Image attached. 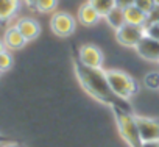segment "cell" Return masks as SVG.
Segmentation results:
<instances>
[{
	"instance_id": "obj_20",
	"label": "cell",
	"mask_w": 159,
	"mask_h": 147,
	"mask_svg": "<svg viewBox=\"0 0 159 147\" xmlns=\"http://www.w3.org/2000/svg\"><path fill=\"white\" fill-rule=\"evenodd\" d=\"M145 35L159 41V24H147L145 25Z\"/></svg>"
},
{
	"instance_id": "obj_24",
	"label": "cell",
	"mask_w": 159,
	"mask_h": 147,
	"mask_svg": "<svg viewBox=\"0 0 159 147\" xmlns=\"http://www.w3.org/2000/svg\"><path fill=\"white\" fill-rule=\"evenodd\" d=\"M24 2H25V5H27L28 8L36 10V3H38V0H24Z\"/></svg>"
},
{
	"instance_id": "obj_22",
	"label": "cell",
	"mask_w": 159,
	"mask_h": 147,
	"mask_svg": "<svg viewBox=\"0 0 159 147\" xmlns=\"http://www.w3.org/2000/svg\"><path fill=\"white\" fill-rule=\"evenodd\" d=\"M117 2V7H120V8H128V7H131V5H134L136 3V0H116Z\"/></svg>"
},
{
	"instance_id": "obj_4",
	"label": "cell",
	"mask_w": 159,
	"mask_h": 147,
	"mask_svg": "<svg viewBox=\"0 0 159 147\" xmlns=\"http://www.w3.org/2000/svg\"><path fill=\"white\" fill-rule=\"evenodd\" d=\"M50 28L59 38H69L76 28V21L72 14L64 11H56L50 17Z\"/></svg>"
},
{
	"instance_id": "obj_26",
	"label": "cell",
	"mask_w": 159,
	"mask_h": 147,
	"mask_svg": "<svg viewBox=\"0 0 159 147\" xmlns=\"http://www.w3.org/2000/svg\"><path fill=\"white\" fill-rule=\"evenodd\" d=\"M5 50H7V47H5L3 41H0V53H2V52H5Z\"/></svg>"
},
{
	"instance_id": "obj_17",
	"label": "cell",
	"mask_w": 159,
	"mask_h": 147,
	"mask_svg": "<svg viewBox=\"0 0 159 147\" xmlns=\"http://www.w3.org/2000/svg\"><path fill=\"white\" fill-rule=\"evenodd\" d=\"M143 83H145V86L148 89H153V91L159 89V72L157 70L148 72L147 75L143 77Z\"/></svg>"
},
{
	"instance_id": "obj_6",
	"label": "cell",
	"mask_w": 159,
	"mask_h": 147,
	"mask_svg": "<svg viewBox=\"0 0 159 147\" xmlns=\"http://www.w3.org/2000/svg\"><path fill=\"white\" fill-rule=\"evenodd\" d=\"M76 58L81 61L83 64L89 66V67H102L105 56L100 47H97L95 44H83L78 49V55Z\"/></svg>"
},
{
	"instance_id": "obj_18",
	"label": "cell",
	"mask_w": 159,
	"mask_h": 147,
	"mask_svg": "<svg viewBox=\"0 0 159 147\" xmlns=\"http://www.w3.org/2000/svg\"><path fill=\"white\" fill-rule=\"evenodd\" d=\"M11 67H13V55L5 50L0 53V74L10 70Z\"/></svg>"
},
{
	"instance_id": "obj_23",
	"label": "cell",
	"mask_w": 159,
	"mask_h": 147,
	"mask_svg": "<svg viewBox=\"0 0 159 147\" xmlns=\"http://www.w3.org/2000/svg\"><path fill=\"white\" fill-rule=\"evenodd\" d=\"M140 147H159V139L157 141H143Z\"/></svg>"
},
{
	"instance_id": "obj_13",
	"label": "cell",
	"mask_w": 159,
	"mask_h": 147,
	"mask_svg": "<svg viewBox=\"0 0 159 147\" xmlns=\"http://www.w3.org/2000/svg\"><path fill=\"white\" fill-rule=\"evenodd\" d=\"M125 14V22L133 24V25H147V13H143L139 7L131 5L123 10Z\"/></svg>"
},
{
	"instance_id": "obj_3",
	"label": "cell",
	"mask_w": 159,
	"mask_h": 147,
	"mask_svg": "<svg viewBox=\"0 0 159 147\" xmlns=\"http://www.w3.org/2000/svg\"><path fill=\"white\" fill-rule=\"evenodd\" d=\"M106 75H108V82H109L112 92L119 99L129 100L137 94L139 85L129 74H126L120 69H111V70H106Z\"/></svg>"
},
{
	"instance_id": "obj_21",
	"label": "cell",
	"mask_w": 159,
	"mask_h": 147,
	"mask_svg": "<svg viewBox=\"0 0 159 147\" xmlns=\"http://www.w3.org/2000/svg\"><path fill=\"white\" fill-rule=\"evenodd\" d=\"M159 22V5H154V8L147 14V24H157Z\"/></svg>"
},
{
	"instance_id": "obj_1",
	"label": "cell",
	"mask_w": 159,
	"mask_h": 147,
	"mask_svg": "<svg viewBox=\"0 0 159 147\" xmlns=\"http://www.w3.org/2000/svg\"><path fill=\"white\" fill-rule=\"evenodd\" d=\"M73 70H75V75H76L80 85L83 86V89L92 99H95L102 103H106V105L119 103L116 100L117 96L112 92V89L109 86L106 70H103V67H89L75 56L73 58Z\"/></svg>"
},
{
	"instance_id": "obj_10",
	"label": "cell",
	"mask_w": 159,
	"mask_h": 147,
	"mask_svg": "<svg viewBox=\"0 0 159 147\" xmlns=\"http://www.w3.org/2000/svg\"><path fill=\"white\" fill-rule=\"evenodd\" d=\"M3 44L7 47V50H20L28 41L24 38V35L17 30L16 25L13 27H8L5 30V35H3Z\"/></svg>"
},
{
	"instance_id": "obj_15",
	"label": "cell",
	"mask_w": 159,
	"mask_h": 147,
	"mask_svg": "<svg viewBox=\"0 0 159 147\" xmlns=\"http://www.w3.org/2000/svg\"><path fill=\"white\" fill-rule=\"evenodd\" d=\"M88 2L97 10V13L100 14V17H106V14L117 7L116 0H88Z\"/></svg>"
},
{
	"instance_id": "obj_7",
	"label": "cell",
	"mask_w": 159,
	"mask_h": 147,
	"mask_svg": "<svg viewBox=\"0 0 159 147\" xmlns=\"http://www.w3.org/2000/svg\"><path fill=\"white\" fill-rule=\"evenodd\" d=\"M136 122H137V127H139L142 142L143 141H157L159 139V119L136 114Z\"/></svg>"
},
{
	"instance_id": "obj_9",
	"label": "cell",
	"mask_w": 159,
	"mask_h": 147,
	"mask_svg": "<svg viewBox=\"0 0 159 147\" xmlns=\"http://www.w3.org/2000/svg\"><path fill=\"white\" fill-rule=\"evenodd\" d=\"M14 25H16L17 30L24 35V38H25L27 41H33V39H36V38L41 35V25H39V22H38L36 19H33V17H20Z\"/></svg>"
},
{
	"instance_id": "obj_27",
	"label": "cell",
	"mask_w": 159,
	"mask_h": 147,
	"mask_svg": "<svg viewBox=\"0 0 159 147\" xmlns=\"http://www.w3.org/2000/svg\"><path fill=\"white\" fill-rule=\"evenodd\" d=\"M154 2H156V5H159V0H154Z\"/></svg>"
},
{
	"instance_id": "obj_8",
	"label": "cell",
	"mask_w": 159,
	"mask_h": 147,
	"mask_svg": "<svg viewBox=\"0 0 159 147\" xmlns=\"http://www.w3.org/2000/svg\"><path fill=\"white\" fill-rule=\"evenodd\" d=\"M136 52L147 61L159 63V41L150 36H143L140 42L136 45Z\"/></svg>"
},
{
	"instance_id": "obj_16",
	"label": "cell",
	"mask_w": 159,
	"mask_h": 147,
	"mask_svg": "<svg viewBox=\"0 0 159 147\" xmlns=\"http://www.w3.org/2000/svg\"><path fill=\"white\" fill-rule=\"evenodd\" d=\"M56 7H58V0H38L36 11L42 14H48V13H53Z\"/></svg>"
},
{
	"instance_id": "obj_14",
	"label": "cell",
	"mask_w": 159,
	"mask_h": 147,
	"mask_svg": "<svg viewBox=\"0 0 159 147\" xmlns=\"http://www.w3.org/2000/svg\"><path fill=\"white\" fill-rule=\"evenodd\" d=\"M106 22L109 24V27L111 28H114V30H119L123 24H126L125 22V14H123V8H120V7H116V8H112L108 14H106Z\"/></svg>"
},
{
	"instance_id": "obj_28",
	"label": "cell",
	"mask_w": 159,
	"mask_h": 147,
	"mask_svg": "<svg viewBox=\"0 0 159 147\" xmlns=\"http://www.w3.org/2000/svg\"><path fill=\"white\" fill-rule=\"evenodd\" d=\"M0 139H2V138H0Z\"/></svg>"
},
{
	"instance_id": "obj_25",
	"label": "cell",
	"mask_w": 159,
	"mask_h": 147,
	"mask_svg": "<svg viewBox=\"0 0 159 147\" xmlns=\"http://www.w3.org/2000/svg\"><path fill=\"white\" fill-rule=\"evenodd\" d=\"M2 147H22V145L17 144V142H8V144H5V145H2Z\"/></svg>"
},
{
	"instance_id": "obj_11",
	"label": "cell",
	"mask_w": 159,
	"mask_h": 147,
	"mask_svg": "<svg viewBox=\"0 0 159 147\" xmlns=\"http://www.w3.org/2000/svg\"><path fill=\"white\" fill-rule=\"evenodd\" d=\"M76 19H78L80 24L84 25V27H94L102 17H100V14L97 13V10H95L89 2H86V3H83L81 7L78 8Z\"/></svg>"
},
{
	"instance_id": "obj_19",
	"label": "cell",
	"mask_w": 159,
	"mask_h": 147,
	"mask_svg": "<svg viewBox=\"0 0 159 147\" xmlns=\"http://www.w3.org/2000/svg\"><path fill=\"white\" fill-rule=\"evenodd\" d=\"M136 7H139L143 13H150L153 8H154V5H156V2L154 0H136V3H134Z\"/></svg>"
},
{
	"instance_id": "obj_12",
	"label": "cell",
	"mask_w": 159,
	"mask_h": 147,
	"mask_svg": "<svg viewBox=\"0 0 159 147\" xmlns=\"http://www.w3.org/2000/svg\"><path fill=\"white\" fill-rule=\"evenodd\" d=\"M20 10V0H0V24L5 25Z\"/></svg>"
},
{
	"instance_id": "obj_29",
	"label": "cell",
	"mask_w": 159,
	"mask_h": 147,
	"mask_svg": "<svg viewBox=\"0 0 159 147\" xmlns=\"http://www.w3.org/2000/svg\"><path fill=\"white\" fill-rule=\"evenodd\" d=\"M157 24H159V22H157Z\"/></svg>"
},
{
	"instance_id": "obj_5",
	"label": "cell",
	"mask_w": 159,
	"mask_h": 147,
	"mask_svg": "<svg viewBox=\"0 0 159 147\" xmlns=\"http://www.w3.org/2000/svg\"><path fill=\"white\" fill-rule=\"evenodd\" d=\"M145 36V25H133V24H123L119 30H116V39L119 44L125 47H133L140 42V39Z\"/></svg>"
},
{
	"instance_id": "obj_2",
	"label": "cell",
	"mask_w": 159,
	"mask_h": 147,
	"mask_svg": "<svg viewBox=\"0 0 159 147\" xmlns=\"http://www.w3.org/2000/svg\"><path fill=\"white\" fill-rule=\"evenodd\" d=\"M111 110L114 113V119H116L119 133L123 138V141L128 144V147H140L142 139H140L139 127L136 122V114H133L129 107H126L125 103L123 105L114 103V105H111Z\"/></svg>"
}]
</instances>
